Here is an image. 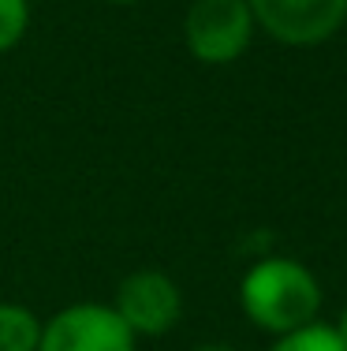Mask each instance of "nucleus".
<instances>
[{
	"label": "nucleus",
	"mask_w": 347,
	"mask_h": 351,
	"mask_svg": "<svg viewBox=\"0 0 347 351\" xmlns=\"http://www.w3.org/2000/svg\"><path fill=\"white\" fill-rule=\"evenodd\" d=\"M112 311L135 337H164L183 317V291L161 269H135L116 284Z\"/></svg>",
	"instance_id": "obj_3"
},
{
	"label": "nucleus",
	"mask_w": 347,
	"mask_h": 351,
	"mask_svg": "<svg viewBox=\"0 0 347 351\" xmlns=\"http://www.w3.org/2000/svg\"><path fill=\"white\" fill-rule=\"evenodd\" d=\"M239 306L254 329L284 337L321 314V284L303 262L284 254L258 258L239 280Z\"/></svg>",
	"instance_id": "obj_1"
},
{
	"label": "nucleus",
	"mask_w": 347,
	"mask_h": 351,
	"mask_svg": "<svg viewBox=\"0 0 347 351\" xmlns=\"http://www.w3.org/2000/svg\"><path fill=\"white\" fill-rule=\"evenodd\" d=\"M269 351H347V348H344V340L336 337L333 325L321 322V317H318V322L303 325V329L277 337Z\"/></svg>",
	"instance_id": "obj_7"
},
{
	"label": "nucleus",
	"mask_w": 347,
	"mask_h": 351,
	"mask_svg": "<svg viewBox=\"0 0 347 351\" xmlns=\"http://www.w3.org/2000/svg\"><path fill=\"white\" fill-rule=\"evenodd\" d=\"M38 351H138V337L109 303H71L45 317Z\"/></svg>",
	"instance_id": "obj_5"
},
{
	"label": "nucleus",
	"mask_w": 347,
	"mask_h": 351,
	"mask_svg": "<svg viewBox=\"0 0 347 351\" xmlns=\"http://www.w3.org/2000/svg\"><path fill=\"white\" fill-rule=\"evenodd\" d=\"M333 329H336V337H340V340H344V348H347V306L340 311V317L333 322Z\"/></svg>",
	"instance_id": "obj_9"
},
{
	"label": "nucleus",
	"mask_w": 347,
	"mask_h": 351,
	"mask_svg": "<svg viewBox=\"0 0 347 351\" xmlns=\"http://www.w3.org/2000/svg\"><path fill=\"white\" fill-rule=\"evenodd\" d=\"M254 27L292 49L336 38L347 23V0H246Z\"/></svg>",
	"instance_id": "obj_4"
},
{
	"label": "nucleus",
	"mask_w": 347,
	"mask_h": 351,
	"mask_svg": "<svg viewBox=\"0 0 347 351\" xmlns=\"http://www.w3.org/2000/svg\"><path fill=\"white\" fill-rule=\"evenodd\" d=\"M105 4H116V8H127V4H138V0H105Z\"/></svg>",
	"instance_id": "obj_11"
},
{
	"label": "nucleus",
	"mask_w": 347,
	"mask_h": 351,
	"mask_svg": "<svg viewBox=\"0 0 347 351\" xmlns=\"http://www.w3.org/2000/svg\"><path fill=\"white\" fill-rule=\"evenodd\" d=\"M30 30V0H0V56L12 53Z\"/></svg>",
	"instance_id": "obj_8"
},
{
	"label": "nucleus",
	"mask_w": 347,
	"mask_h": 351,
	"mask_svg": "<svg viewBox=\"0 0 347 351\" xmlns=\"http://www.w3.org/2000/svg\"><path fill=\"white\" fill-rule=\"evenodd\" d=\"M41 325L45 322L30 306L0 299V351H38Z\"/></svg>",
	"instance_id": "obj_6"
},
{
	"label": "nucleus",
	"mask_w": 347,
	"mask_h": 351,
	"mask_svg": "<svg viewBox=\"0 0 347 351\" xmlns=\"http://www.w3.org/2000/svg\"><path fill=\"white\" fill-rule=\"evenodd\" d=\"M254 30L246 0H194L183 15V45L205 68L235 64L250 49Z\"/></svg>",
	"instance_id": "obj_2"
},
{
	"label": "nucleus",
	"mask_w": 347,
	"mask_h": 351,
	"mask_svg": "<svg viewBox=\"0 0 347 351\" xmlns=\"http://www.w3.org/2000/svg\"><path fill=\"white\" fill-rule=\"evenodd\" d=\"M198 351H239V348H231V344H202Z\"/></svg>",
	"instance_id": "obj_10"
}]
</instances>
